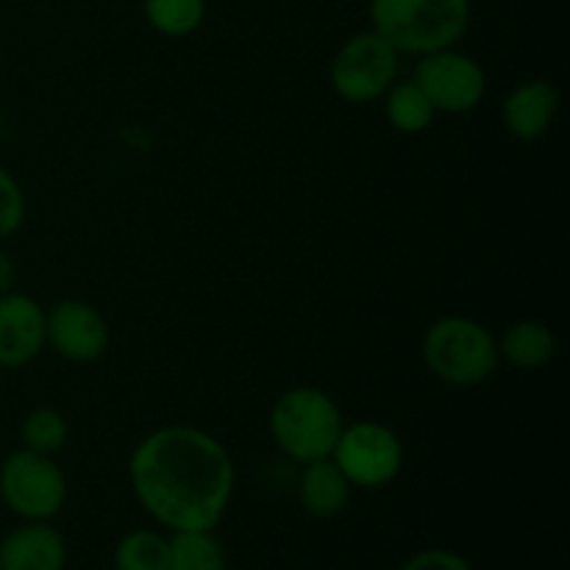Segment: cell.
<instances>
[{
  "label": "cell",
  "instance_id": "obj_1",
  "mask_svg": "<svg viewBox=\"0 0 570 570\" xmlns=\"http://www.w3.org/2000/svg\"><path fill=\"white\" fill-rule=\"evenodd\" d=\"M134 499L167 532L217 529L237 488L226 445L206 429L170 423L145 434L128 456Z\"/></svg>",
  "mask_w": 570,
  "mask_h": 570
},
{
  "label": "cell",
  "instance_id": "obj_2",
  "mask_svg": "<svg viewBox=\"0 0 570 570\" xmlns=\"http://www.w3.org/2000/svg\"><path fill=\"white\" fill-rule=\"evenodd\" d=\"M471 0H371V31L399 56L454 48L471 26Z\"/></svg>",
  "mask_w": 570,
  "mask_h": 570
},
{
  "label": "cell",
  "instance_id": "obj_3",
  "mask_svg": "<svg viewBox=\"0 0 570 570\" xmlns=\"http://www.w3.org/2000/svg\"><path fill=\"white\" fill-rule=\"evenodd\" d=\"M343 426L345 417L337 401L312 384L284 390L267 415L276 449L298 465L328 460Z\"/></svg>",
  "mask_w": 570,
  "mask_h": 570
},
{
  "label": "cell",
  "instance_id": "obj_4",
  "mask_svg": "<svg viewBox=\"0 0 570 570\" xmlns=\"http://www.w3.org/2000/svg\"><path fill=\"white\" fill-rule=\"evenodd\" d=\"M429 373L451 387H476L499 371V340L484 323L465 315L438 317L423 334Z\"/></svg>",
  "mask_w": 570,
  "mask_h": 570
},
{
  "label": "cell",
  "instance_id": "obj_5",
  "mask_svg": "<svg viewBox=\"0 0 570 570\" xmlns=\"http://www.w3.org/2000/svg\"><path fill=\"white\" fill-rule=\"evenodd\" d=\"M67 495V476L53 456L17 449L0 465V501L20 521H53Z\"/></svg>",
  "mask_w": 570,
  "mask_h": 570
},
{
  "label": "cell",
  "instance_id": "obj_6",
  "mask_svg": "<svg viewBox=\"0 0 570 570\" xmlns=\"http://www.w3.org/2000/svg\"><path fill=\"white\" fill-rule=\"evenodd\" d=\"M399 59L401 56L367 28L340 45L328 65V81L345 104H376L399 81Z\"/></svg>",
  "mask_w": 570,
  "mask_h": 570
},
{
  "label": "cell",
  "instance_id": "obj_7",
  "mask_svg": "<svg viewBox=\"0 0 570 570\" xmlns=\"http://www.w3.org/2000/svg\"><path fill=\"white\" fill-rule=\"evenodd\" d=\"M332 462L343 471L351 488H387L399 479L401 468H404V443L387 423H345L337 443H334Z\"/></svg>",
  "mask_w": 570,
  "mask_h": 570
},
{
  "label": "cell",
  "instance_id": "obj_8",
  "mask_svg": "<svg viewBox=\"0 0 570 570\" xmlns=\"http://www.w3.org/2000/svg\"><path fill=\"white\" fill-rule=\"evenodd\" d=\"M438 115H468L488 95V76L482 65L465 50L443 48L417 56L415 78Z\"/></svg>",
  "mask_w": 570,
  "mask_h": 570
},
{
  "label": "cell",
  "instance_id": "obj_9",
  "mask_svg": "<svg viewBox=\"0 0 570 570\" xmlns=\"http://www.w3.org/2000/svg\"><path fill=\"white\" fill-rule=\"evenodd\" d=\"M45 343L61 360L89 365L109 348V323L89 301L65 298L45 312Z\"/></svg>",
  "mask_w": 570,
  "mask_h": 570
},
{
  "label": "cell",
  "instance_id": "obj_10",
  "mask_svg": "<svg viewBox=\"0 0 570 570\" xmlns=\"http://www.w3.org/2000/svg\"><path fill=\"white\" fill-rule=\"evenodd\" d=\"M45 309L33 295H0V367L17 371L42 354L45 348Z\"/></svg>",
  "mask_w": 570,
  "mask_h": 570
},
{
  "label": "cell",
  "instance_id": "obj_11",
  "mask_svg": "<svg viewBox=\"0 0 570 570\" xmlns=\"http://www.w3.org/2000/svg\"><path fill=\"white\" fill-rule=\"evenodd\" d=\"M560 115V92L546 78H529L510 89L501 106L504 128L521 142H534L554 126Z\"/></svg>",
  "mask_w": 570,
  "mask_h": 570
},
{
  "label": "cell",
  "instance_id": "obj_12",
  "mask_svg": "<svg viewBox=\"0 0 570 570\" xmlns=\"http://www.w3.org/2000/svg\"><path fill=\"white\" fill-rule=\"evenodd\" d=\"M67 543L50 521H22L0 540V570H65Z\"/></svg>",
  "mask_w": 570,
  "mask_h": 570
},
{
  "label": "cell",
  "instance_id": "obj_13",
  "mask_svg": "<svg viewBox=\"0 0 570 570\" xmlns=\"http://www.w3.org/2000/svg\"><path fill=\"white\" fill-rule=\"evenodd\" d=\"M351 484L348 479L343 476L337 465L328 460L306 462L304 471H301L298 479V499L301 507L309 512L312 518H337L340 512L348 507L351 501Z\"/></svg>",
  "mask_w": 570,
  "mask_h": 570
},
{
  "label": "cell",
  "instance_id": "obj_14",
  "mask_svg": "<svg viewBox=\"0 0 570 570\" xmlns=\"http://www.w3.org/2000/svg\"><path fill=\"white\" fill-rule=\"evenodd\" d=\"M499 340V356L518 371H543L557 356V337L549 323L523 317L507 328Z\"/></svg>",
  "mask_w": 570,
  "mask_h": 570
},
{
  "label": "cell",
  "instance_id": "obj_15",
  "mask_svg": "<svg viewBox=\"0 0 570 570\" xmlns=\"http://www.w3.org/2000/svg\"><path fill=\"white\" fill-rule=\"evenodd\" d=\"M167 570H226V549L215 538V529L170 532Z\"/></svg>",
  "mask_w": 570,
  "mask_h": 570
},
{
  "label": "cell",
  "instance_id": "obj_16",
  "mask_svg": "<svg viewBox=\"0 0 570 570\" xmlns=\"http://www.w3.org/2000/svg\"><path fill=\"white\" fill-rule=\"evenodd\" d=\"M382 100L390 126L401 134H410V137L429 131L434 117H438L434 106L429 104V98L415 81H395Z\"/></svg>",
  "mask_w": 570,
  "mask_h": 570
},
{
  "label": "cell",
  "instance_id": "obj_17",
  "mask_svg": "<svg viewBox=\"0 0 570 570\" xmlns=\"http://www.w3.org/2000/svg\"><path fill=\"white\" fill-rule=\"evenodd\" d=\"M142 11L156 33L181 39L200 28L206 17V0H142Z\"/></svg>",
  "mask_w": 570,
  "mask_h": 570
},
{
  "label": "cell",
  "instance_id": "obj_18",
  "mask_svg": "<svg viewBox=\"0 0 570 570\" xmlns=\"http://www.w3.org/2000/svg\"><path fill=\"white\" fill-rule=\"evenodd\" d=\"M115 570H167V538L154 529H131L115 546Z\"/></svg>",
  "mask_w": 570,
  "mask_h": 570
},
{
  "label": "cell",
  "instance_id": "obj_19",
  "mask_svg": "<svg viewBox=\"0 0 570 570\" xmlns=\"http://www.w3.org/2000/svg\"><path fill=\"white\" fill-rule=\"evenodd\" d=\"M22 449L37 451V454L53 456L70 440V423L53 406H37L28 412L20 423Z\"/></svg>",
  "mask_w": 570,
  "mask_h": 570
},
{
  "label": "cell",
  "instance_id": "obj_20",
  "mask_svg": "<svg viewBox=\"0 0 570 570\" xmlns=\"http://www.w3.org/2000/svg\"><path fill=\"white\" fill-rule=\"evenodd\" d=\"M28 200L20 181L6 167H0V239L11 237L26 223Z\"/></svg>",
  "mask_w": 570,
  "mask_h": 570
},
{
  "label": "cell",
  "instance_id": "obj_21",
  "mask_svg": "<svg viewBox=\"0 0 570 570\" xmlns=\"http://www.w3.org/2000/svg\"><path fill=\"white\" fill-rule=\"evenodd\" d=\"M401 570H473V566L451 549H423L412 554Z\"/></svg>",
  "mask_w": 570,
  "mask_h": 570
},
{
  "label": "cell",
  "instance_id": "obj_22",
  "mask_svg": "<svg viewBox=\"0 0 570 570\" xmlns=\"http://www.w3.org/2000/svg\"><path fill=\"white\" fill-rule=\"evenodd\" d=\"M17 284V262L9 250L0 245V295L11 293Z\"/></svg>",
  "mask_w": 570,
  "mask_h": 570
},
{
  "label": "cell",
  "instance_id": "obj_23",
  "mask_svg": "<svg viewBox=\"0 0 570 570\" xmlns=\"http://www.w3.org/2000/svg\"><path fill=\"white\" fill-rule=\"evenodd\" d=\"M226 570H228V568H226Z\"/></svg>",
  "mask_w": 570,
  "mask_h": 570
}]
</instances>
